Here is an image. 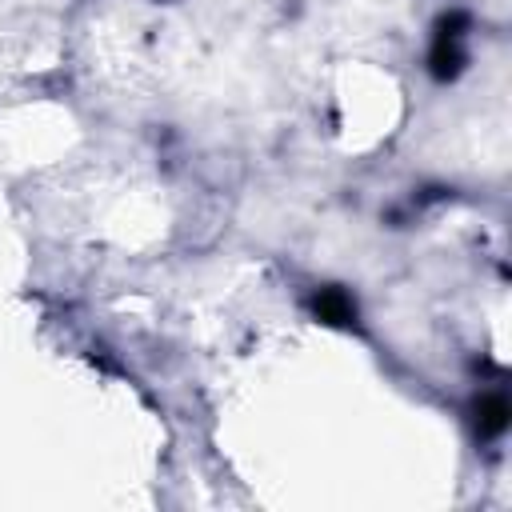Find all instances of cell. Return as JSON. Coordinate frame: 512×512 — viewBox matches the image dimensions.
I'll return each instance as SVG.
<instances>
[{"instance_id": "6da1fadb", "label": "cell", "mask_w": 512, "mask_h": 512, "mask_svg": "<svg viewBox=\"0 0 512 512\" xmlns=\"http://www.w3.org/2000/svg\"><path fill=\"white\" fill-rule=\"evenodd\" d=\"M460 16L444 20L440 32H436V48H432V72L444 80V76H456L460 72V32H456Z\"/></svg>"}, {"instance_id": "7a4b0ae2", "label": "cell", "mask_w": 512, "mask_h": 512, "mask_svg": "<svg viewBox=\"0 0 512 512\" xmlns=\"http://www.w3.org/2000/svg\"><path fill=\"white\" fill-rule=\"evenodd\" d=\"M312 308H316V316L324 324H348V320H356V304L348 300L344 288H320V296L312 300Z\"/></svg>"}, {"instance_id": "3957f363", "label": "cell", "mask_w": 512, "mask_h": 512, "mask_svg": "<svg viewBox=\"0 0 512 512\" xmlns=\"http://www.w3.org/2000/svg\"><path fill=\"white\" fill-rule=\"evenodd\" d=\"M476 424H480V436H484V440L500 436V432L508 428V400L496 396V392L480 396V404H476Z\"/></svg>"}]
</instances>
